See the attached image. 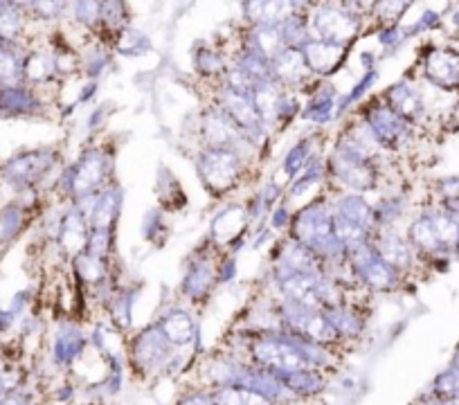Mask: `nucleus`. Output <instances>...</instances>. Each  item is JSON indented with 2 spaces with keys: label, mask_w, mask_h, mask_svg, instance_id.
<instances>
[{
  "label": "nucleus",
  "mask_w": 459,
  "mask_h": 405,
  "mask_svg": "<svg viewBox=\"0 0 459 405\" xmlns=\"http://www.w3.org/2000/svg\"><path fill=\"white\" fill-rule=\"evenodd\" d=\"M359 28L360 16L344 10V5H320L316 14H311V23H308V32H313L311 39L340 47H347L354 41Z\"/></svg>",
  "instance_id": "1"
},
{
  "label": "nucleus",
  "mask_w": 459,
  "mask_h": 405,
  "mask_svg": "<svg viewBox=\"0 0 459 405\" xmlns=\"http://www.w3.org/2000/svg\"><path fill=\"white\" fill-rule=\"evenodd\" d=\"M244 169V158L230 149H205L196 158V171L212 194H225L235 187Z\"/></svg>",
  "instance_id": "2"
},
{
  "label": "nucleus",
  "mask_w": 459,
  "mask_h": 405,
  "mask_svg": "<svg viewBox=\"0 0 459 405\" xmlns=\"http://www.w3.org/2000/svg\"><path fill=\"white\" fill-rule=\"evenodd\" d=\"M174 349L176 347L169 345L158 324L147 327L131 342V360L135 365V372L143 376H156L165 372L174 365Z\"/></svg>",
  "instance_id": "3"
},
{
  "label": "nucleus",
  "mask_w": 459,
  "mask_h": 405,
  "mask_svg": "<svg viewBox=\"0 0 459 405\" xmlns=\"http://www.w3.org/2000/svg\"><path fill=\"white\" fill-rule=\"evenodd\" d=\"M110 174V158L100 149H91L82 156V160L65 171V189L74 201L97 194V189H104L106 176Z\"/></svg>",
  "instance_id": "4"
},
{
  "label": "nucleus",
  "mask_w": 459,
  "mask_h": 405,
  "mask_svg": "<svg viewBox=\"0 0 459 405\" xmlns=\"http://www.w3.org/2000/svg\"><path fill=\"white\" fill-rule=\"evenodd\" d=\"M290 239L299 241L307 248L316 250L322 241L333 237V212L325 201L308 202L307 208L299 210L290 223Z\"/></svg>",
  "instance_id": "5"
},
{
  "label": "nucleus",
  "mask_w": 459,
  "mask_h": 405,
  "mask_svg": "<svg viewBox=\"0 0 459 405\" xmlns=\"http://www.w3.org/2000/svg\"><path fill=\"white\" fill-rule=\"evenodd\" d=\"M329 174L338 178L344 187L354 189V194L368 192L377 185V167L365 158L354 156L347 149L335 147L329 158Z\"/></svg>",
  "instance_id": "6"
},
{
  "label": "nucleus",
  "mask_w": 459,
  "mask_h": 405,
  "mask_svg": "<svg viewBox=\"0 0 459 405\" xmlns=\"http://www.w3.org/2000/svg\"><path fill=\"white\" fill-rule=\"evenodd\" d=\"M365 125L369 126V131L374 134L377 142L383 149L399 147L401 142L410 138V125L403 117L396 116L387 104H374L365 113Z\"/></svg>",
  "instance_id": "7"
},
{
  "label": "nucleus",
  "mask_w": 459,
  "mask_h": 405,
  "mask_svg": "<svg viewBox=\"0 0 459 405\" xmlns=\"http://www.w3.org/2000/svg\"><path fill=\"white\" fill-rule=\"evenodd\" d=\"M372 246L377 250L378 257L394 268L396 272H405L412 268L414 263V248L408 241V237H401L394 230H383L378 228L372 235Z\"/></svg>",
  "instance_id": "8"
},
{
  "label": "nucleus",
  "mask_w": 459,
  "mask_h": 405,
  "mask_svg": "<svg viewBox=\"0 0 459 405\" xmlns=\"http://www.w3.org/2000/svg\"><path fill=\"white\" fill-rule=\"evenodd\" d=\"M271 70L273 79L284 90H289V88H302L307 83V79L311 77V70H308L307 61H304L302 50H298V47H286L277 59L271 61Z\"/></svg>",
  "instance_id": "9"
},
{
  "label": "nucleus",
  "mask_w": 459,
  "mask_h": 405,
  "mask_svg": "<svg viewBox=\"0 0 459 405\" xmlns=\"http://www.w3.org/2000/svg\"><path fill=\"white\" fill-rule=\"evenodd\" d=\"M428 82L444 90L459 88V52L455 50H432L423 64Z\"/></svg>",
  "instance_id": "10"
},
{
  "label": "nucleus",
  "mask_w": 459,
  "mask_h": 405,
  "mask_svg": "<svg viewBox=\"0 0 459 405\" xmlns=\"http://www.w3.org/2000/svg\"><path fill=\"white\" fill-rule=\"evenodd\" d=\"M304 55V61H307L308 70L311 74H320V77H326V74H333L335 70L342 65L344 56H347V47L333 46V43H325V41H311L307 46L299 47Z\"/></svg>",
  "instance_id": "11"
},
{
  "label": "nucleus",
  "mask_w": 459,
  "mask_h": 405,
  "mask_svg": "<svg viewBox=\"0 0 459 405\" xmlns=\"http://www.w3.org/2000/svg\"><path fill=\"white\" fill-rule=\"evenodd\" d=\"M52 165V153L50 151H32L23 153V156L14 158L5 165L3 176L14 185H30L32 180L41 178Z\"/></svg>",
  "instance_id": "12"
},
{
  "label": "nucleus",
  "mask_w": 459,
  "mask_h": 405,
  "mask_svg": "<svg viewBox=\"0 0 459 405\" xmlns=\"http://www.w3.org/2000/svg\"><path fill=\"white\" fill-rule=\"evenodd\" d=\"M333 214L335 217L344 219V221L354 223L356 228L369 232V235H374V232L378 230L377 212H374L372 205H369V202L365 201L360 194L351 192V194H344V196H340L338 201H335Z\"/></svg>",
  "instance_id": "13"
},
{
  "label": "nucleus",
  "mask_w": 459,
  "mask_h": 405,
  "mask_svg": "<svg viewBox=\"0 0 459 405\" xmlns=\"http://www.w3.org/2000/svg\"><path fill=\"white\" fill-rule=\"evenodd\" d=\"M122 208V192L117 185L100 189L92 201L91 214H88V226L91 230H110L113 223L117 221V214Z\"/></svg>",
  "instance_id": "14"
},
{
  "label": "nucleus",
  "mask_w": 459,
  "mask_h": 405,
  "mask_svg": "<svg viewBox=\"0 0 459 405\" xmlns=\"http://www.w3.org/2000/svg\"><path fill=\"white\" fill-rule=\"evenodd\" d=\"M387 107L396 113L399 117H403L405 122H414L417 117L423 116V99L417 90H414L410 83H394L385 90Z\"/></svg>",
  "instance_id": "15"
},
{
  "label": "nucleus",
  "mask_w": 459,
  "mask_h": 405,
  "mask_svg": "<svg viewBox=\"0 0 459 405\" xmlns=\"http://www.w3.org/2000/svg\"><path fill=\"white\" fill-rule=\"evenodd\" d=\"M158 329L162 332V336L169 340L171 347L180 349V347L192 345V340L196 338V323H194L192 315L183 309H176L171 314H167L165 318L158 323Z\"/></svg>",
  "instance_id": "16"
},
{
  "label": "nucleus",
  "mask_w": 459,
  "mask_h": 405,
  "mask_svg": "<svg viewBox=\"0 0 459 405\" xmlns=\"http://www.w3.org/2000/svg\"><path fill=\"white\" fill-rule=\"evenodd\" d=\"M280 378H281V383L289 387L290 394H293L298 401L313 399V396H317L326 387L325 372H322V369H316V367L284 374V376H280Z\"/></svg>",
  "instance_id": "17"
},
{
  "label": "nucleus",
  "mask_w": 459,
  "mask_h": 405,
  "mask_svg": "<svg viewBox=\"0 0 459 405\" xmlns=\"http://www.w3.org/2000/svg\"><path fill=\"white\" fill-rule=\"evenodd\" d=\"M28 56L14 43H0V88H21Z\"/></svg>",
  "instance_id": "18"
},
{
  "label": "nucleus",
  "mask_w": 459,
  "mask_h": 405,
  "mask_svg": "<svg viewBox=\"0 0 459 405\" xmlns=\"http://www.w3.org/2000/svg\"><path fill=\"white\" fill-rule=\"evenodd\" d=\"M329 320V324L333 327V332L338 333L340 340H354L363 333L365 329V318L354 309V306H338V309L322 311Z\"/></svg>",
  "instance_id": "19"
},
{
  "label": "nucleus",
  "mask_w": 459,
  "mask_h": 405,
  "mask_svg": "<svg viewBox=\"0 0 459 405\" xmlns=\"http://www.w3.org/2000/svg\"><path fill=\"white\" fill-rule=\"evenodd\" d=\"M248 50L257 52L262 59L273 61L286 50V43L281 39L280 28H273V25H262V28H253L248 39Z\"/></svg>",
  "instance_id": "20"
},
{
  "label": "nucleus",
  "mask_w": 459,
  "mask_h": 405,
  "mask_svg": "<svg viewBox=\"0 0 459 405\" xmlns=\"http://www.w3.org/2000/svg\"><path fill=\"white\" fill-rule=\"evenodd\" d=\"M214 271H212V263L207 257H198L196 262L189 266L187 277H185L183 286L185 293L192 299H203L212 289H214Z\"/></svg>",
  "instance_id": "21"
},
{
  "label": "nucleus",
  "mask_w": 459,
  "mask_h": 405,
  "mask_svg": "<svg viewBox=\"0 0 459 405\" xmlns=\"http://www.w3.org/2000/svg\"><path fill=\"white\" fill-rule=\"evenodd\" d=\"M408 241L412 244L414 253H423V254L444 253V246H441L439 237H437V230L435 226H432L430 217L417 219V221L410 226Z\"/></svg>",
  "instance_id": "22"
},
{
  "label": "nucleus",
  "mask_w": 459,
  "mask_h": 405,
  "mask_svg": "<svg viewBox=\"0 0 459 405\" xmlns=\"http://www.w3.org/2000/svg\"><path fill=\"white\" fill-rule=\"evenodd\" d=\"M39 107L28 88H0V111L7 116H25Z\"/></svg>",
  "instance_id": "23"
},
{
  "label": "nucleus",
  "mask_w": 459,
  "mask_h": 405,
  "mask_svg": "<svg viewBox=\"0 0 459 405\" xmlns=\"http://www.w3.org/2000/svg\"><path fill=\"white\" fill-rule=\"evenodd\" d=\"M83 347H86V340H83V336L79 333V329L64 327L55 340V360L61 365L73 363V360L82 354Z\"/></svg>",
  "instance_id": "24"
},
{
  "label": "nucleus",
  "mask_w": 459,
  "mask_h": 405,
  "mask_svg": "<svg viewBox=\"0 0 459 405\" xmlns=\"http://www.w3.org/2000/svg\"><path fill=\"white\" fill-rule=\"evenodd\" d=\"M55 73L56 61L50 52H32L25 59V79H30V82H48L50 77H55Z\"/></svg>",
  "instance_id": "25"
},
{
  "label": "nucleus",
  "mask_w": 459,
  "mask_h": 405,
  "mask_svg": "<svg viewBox=\"0 0 459 405\" xmlns=\"http://www.w3.org/2000/svg\"><path fill=\"white\" fill-rule=\"evenodd\" d=\"M333 97H335V90L333 86H329V83L317 88L316 97L308 101V108L302 113V116L308 117V120L317 122V125H325V122L331 117V111H333Z\"/></svg>",
  "instance_id": "26"
},
{
  "label": "nucleus",
  "mask_w": 459,
  "mask_h": 405,
  "mask_svg": "<svg viewBox=\"0 0 459 405\" xmlns=\"http://www.w3.org/2000/svg\"><path fill=\"white\" fill-rule=\"evenodd\" d=\"M21 32H23V14L19 5L0 3V43H14Z\"/></svg>",
  "instance_id": "27"
},
{
  "label": "nucleus",
  "mask_w": 459,
  "mask_h": 405,
  "mask_svg": "<svg viewBox=\"0 0 459 405\" xmlns=\"http://www.w3.org/2000/svg\"><path fill=\"white\" fill-rule=\"evenodd\" d=\"M430 396H435V399H441V401H448V399H455V396H459V367L450 365L446 372H441L439 376L435 378V383H432Z\"/></svg>",
  "instance_id": "28"
},
{
  "label": "nucleus",
  "mask_w": 459,
  "mask_h": 405,
  "mask_svg": "<svg viewBox=\"0 0 459 405\" xmlns=\"http://www.w3.org/2000/svg\"><path fill=\"white\" fill-rule=\"evenodd\" d=\"M110 250H113V232L110 230H91L83 253L91 254V257H95V259H101V262H106V257L110 254Z\"/></svg>",
  "instance_id": "29"
},
{
  "label": "nucleus",
  "mask_w": 459,
  "mask_h": 405,
  "mask_svg": "<svg viewBox=\"0 0 459 405\" xmlns=\"http://www.w3.org/2000/svg\"><path fill=\"white\" fill-rule=\"evenodd\" d=\"M308 160H311V140H302V142L295 144L289 151L284 160V169L289 176H298L299 171L307 169Z\"/></svg>",
  "instance_id": "30"
},
{
  "label": "nucleus",
  "mask_w": 459,
  "mask_h": 405,
  "mask_svg": "<svg viewBox=\"0 0 459 405\" xmlns=\"http://www.w3.org/2000/svg\"><path fill=\"white\" fill-rule=\"evenodd\" d=\"M194 65H196V70L201 74H205V77H214V74H221L225 70V61L223 56L219 55L216 50H198L196 56H194Z\"/></svg>",
  "instance_id": "31"
},
{
  "label": "nucleus",
  "mask_w": 459,
  "mask_h": 405,
  "mask_svg": "<svg viewBox=\"0 0 459 405\" xmlns=\"http://www.w3.org/2000/svg\"><path fill=\"white\" fill-rule=\"evenodd\" d=\"M77 271H79V275L88 281V284H97V281L104 280L106 262L82 253V254H77Z\"/></svg>",
  "instance_id": "32"
},
{
  "label": "nucleus",
  "mask_w": 459,
  "mask_h": 405,
  "mask_svg": "<svg viewBox=\"0 0 459 405\" xmlns=\"http://www.w3.org/2000/svg\"><path fill=\"white\" fill-rule=\"evenodd\" d=\"M322 174H325V167H322V162H308L307 169H304L302 178H298L293 183V189H290V196H299V194L307 192L308 187H313V185H317L322 180Z\"/></svg>",
  "instance_id": "33"
},
{
  "label": "nucleus",
  "mask_w": 459,
  "mask_h": 405,
  "mask_svg": "<svg viewBox=\"0 0 459 405\" xmlns=\"http://www.w3.org/2000/svg\"><path fill=\"white\" fill-rule=\"evenodd\" d=\"M77 21L86 28H101V3H77Z\"/></svg>",
  "instance_id": "34"
},
{
  "label": "nucleus",
  "mask_w": 459,
  "mask_h": 405,
  "mask_svg": "<svg viewBox=\"0 0 459 405\" xmlns=\"http://www.w3.org/2000/svg\"><path fill=\"white\" fill-rule=\"evenodd\" d=\"M120 34V50L126 52V55H138L140 50H143V43L144 46H149L147 39L143 37L140 32H134V30H122Z\"/></svg>",
  "instance_id": "35"
},
{
  "label": "nucleus",
  "mask_w": 459,
  "mask_h": 405,
  "mask_svg": "<svg viewBox=\"0 0 459 405\" xmlns=\"http://www.w3.org/2000/svg\"><path fill=\"white\" fill-rule=\"evenodd\" d=\"M129 311H131L129 297H125V295H122V297L113 304V318H115V323L120 324V327H126V324H129V320H131Z\"/></svg>",
  "instance_id": "36"
},
{
  "label": "nucleus",
  "mask_w": 459,
  "mask_h": 405,
  "mask_svg": "<svg viewBox=\"0 0 459 405\" xmlns=\"http://www.w3.org/2000/svg\"><path fill=\"white\" fill-rule=\"evenodd\" d=\"M176 405H214V403H212L210 390H205V392H192V394L180 396V401Z\"/></svg>",
  "instance_id": "37"
},
{
  "label": "nucleus",
  "mask_w": 459,
  "mask_h": 405,
  "mask_svg": "<svg viewBox=\"0 0 459 405\" xmlns=\"http://www.w3.org/2000/svg\"><path fill=\"white\" fill-rule=\"evenodd\" d=\"M275 214H277V217L273 219V226H275V228H284L286 223H289V210L280 208Z\"/></svg>",
  "instance_id": "38"
},
{
  "label": "nucleus",
  "mask_w": 459,
  "mask_h": 405,
  "mask_svg": "<svg viewBox=\"0 0 459 405\" xmlns=\"http://www.w3.org/2000/svg\"><path fill=\"white\" fill-rule=\"evenodd\" d=\"M5 394H10V390H7L5 378H3V374H0V399H3V396H5Z\"/></svg>",
  "instance_id": "39"
}]
</instances>
